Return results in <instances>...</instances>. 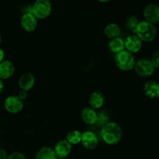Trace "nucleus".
Masks as SVG:
<instances>
[{"label":"nucleus","mask_w":159,"mask_h":159,"mask_svg":"<svg viewBox=\"0 0 159 159\" xmlns=\"http://www.w3.org/2000/svg\"><path fill=\"white\" fill-rule=\"evenodd\" d=\"M101 138L106 144L109 145H116L121 141L123 130L120 126L115 122H109L101 129Z\"/></svg>","instance_id":"obj_1"},{"label":"nucleus","mask_w":159,"mask_h":159,"mask_svg":"<svg viewBox=\"0 0 159 159\" xmlns=\"http://www.w3.org/2000/svg\"><path fill=\"white\" fill-rule=\"evenodd\" d=\"M134 33L142 42H152L156 37L157 29L155 25L144 20L139 22Z\"/></svg>","instance_id":"obj_2"},{"label":"nucleus","mask_w":159,"mask_h":159,"mask_svg":"<svg viewBox=\"0 0 159 159\" xmlns=\"http://www.w3.org/2000/svg\"><path fill=\"white\" fill-rule=\"evenodd\" d=\"M115 62L119 69L124 71H128L134 69L136 61L133 54L124 50L119 54H116Z\"/></svg>","instance_id":"obj_3"},{"label":"nucleus","mask_w":159,"mask_h":159,"mask_svg":"<svg viewBox=\"0 0 159 159\" xmlns=\"http://www.w3.org/2000/svg\"><path fill=\"white\" fill-rule=\"evenodd\" d=\"M52 6L49 0H37L31 7V12L37 20H43L51 15Z\"/></svg>","instance_id":"obj_4"},{"label":"nucleus","mask_w":159,"mask_h":159,"mask_svg":"<svg viewBox=\"0 0 159 159\" xmlns=\"http://www.w3.org/2000/svg\"><path fill=\"white\" fill-rule=\"evenodd\" d=\"M134 69L138 76L142 78H147L153 75L155 68L152 65L151 60L142 58L139 59L135 62Z\"/></svg>","instance_id":"obj_5"},{"label":"nucleus","mask_w":159,"mask_h":159,"mask_svg":"<svg viewBox=\"0 0 159 159\" xmlns=\"http://www.w3.org/2000/svg\"><path fill=\"white\" fill-rule=\"evenodd\" d=\"M4 107L8 113L16 114L23 110V101L17 96H9L5 100Z\"/></svg>","instance_id":"obj_6"},{"label":"nucleus","mask_w":159,"mask_h":159,"mask_svg":"<svg viewBox=\"0 0 159 159\" xmlns=\"http://www.w3.org/2000/svg\"><path fill=\"white\" fill-rule=\"evenodd\" d=\"M142 46L143 42L135 34L128 36L124 40V47H125L126 51H128L132 54L140 51Z\"/></svg>","instance_id":"obj_7"},{"label":"nucleus","mask_w":159,"mask_h":159,"mask_svg":"<svg viewBox=\"0 0 159 159\" xmlns=\"http://www.w3.org/2000/svg\"><path fill=\"white\" fill-rule=\"evenodd\" d=\"M20 25L26 32H33L37 26V19L32 12H25L21 17Z\"/></svg>","instance_id":"obj_8"},{"label":"nucleus","mask_w":159,"mask_h":159,"mask_svg":"<svg viewBox=\"0 0 159 159\" xmlns=\"http://www.w3.org/2000/svg\"><path fill=\"white\" fill-rule=\"evenodd\" d=\"M144 16L145 21L155 25L159 23V6L155 4H148L144 9Z\"/></svg>","instance_id":"obj_9"},{"label":"nucleus","mask_w":159,"mask_h":159,"mask_svg":"<svg viewBox=\"0 0 159 159\" xmlns=\"http://www.w3.org/2000/svg\"><path fill=\"white\" fill-rule=\"evenodd\" d=\"M98 142V138L95 133L92 131H85L82 133L81 143L86 149L93 150L97 147Z\"/></svg>","instance_id":"obj_10"},{"label":"nucleus","mask_w":159,"mask_h":159,"mask_svg":"<svg viewBox=\"0 0 159 159\" xmlns=\"http://www.w3.org/2000/svg\"><path fill=\"white\" fill-rule=\"evenodd\" d=\"M72 145L68 142L66 140L59 141L54 146V151L57 158H66L71 154Z\"/></svg>","instance_id":"obj_11"},{"label":"nucleus","mask_w":159,"mask_h":159,"mask_svg":"<svg viewBox=\"0 0 159 159\" xmlns=\"http://www.w3.org/2000/svg\"><path fill=\"white\" fill-rule=\"evenodd\" d=\"M15 72V65L9 60H4L0 63V79L4 80L12 77Z\"/></svg>","instance_id":"obj_12"},{"label":"nucleus","mask_w":159,"mask_h":159,"mask_svg":"<svg viewBox=\"0 0 159 159\" xmlns=\"http://www.w3.org/2000/svg\"><path fill=\"white\" fill-rule=\"evenodd\" d=\"M35 84V77L31 73H26L20 76L19 79V86L20 89L28 92L34 87Z\"/></svg>","instance_id":"obj_13"},{"label":"nucleus","mask_w":159,"mask_h":159,"mask_svg":"<svg viewBox=\"0 0 159 159\" xmlns=\"http://www.w3.org/2000/svg\"><path fill=\"white\" fill-rule=\"evenodd\" d=\"M81 118L86 124L93 125L97 122L98 113L91 107H85L81 112Z\"/></svg>","instance_id":"obj_14"},{"label":"nucleus","mask_w":159,"mask_h":159,"mask_svg":"<svg viewBox=\"0 0 159 159\" xmlns=\"http://www.w3.org/2000/svg\"><path fill=\"white\" fill-rule=\"evenodd\" d=\"M144 94L150 99H156L159 97V84L155 81L147 82L144 85Z\"/></svg>","instance_id":"obj_15"},{"label":"nucleus","mask_w":159,"mask_h":159,"mask_svg":"<svg viewBox=\"0 0 159 159\" xmlns=\"http://www.w3.org/2000/svg\"><path fill=\"white\" fill-rule=\"evenodd\" d=\"M104 102H105V98H104L103 94L100 92H93L89 96V103L90 107L93 110H98L100 109L103 106Z\"/></svg>","instance_id":"obj_16"},{"label":"nucleus","mask_w":159,"mask_h":159,"mask_svg":"<svg viewBox=\"0 0 159 159\" xmlns=\"http://www.w3.org/2000/svg\"><path fill=\"white\" fill-rule=\"evenodd\" d=\"M109 49L114 54H117L120 53L121 51H124L125 47H124V40H123L120 37H116L110 40L108 43Z\"/></svg>","instance_id":"obj_17"},{"label":"nucleus","mask_w":159,"mask_h":159,"mask_svg":"<svg viewBox=\"0 0 159 159\" xmlns=\"http://www.w3.org/2000/svg\"><path fill=\"white\" fill-rule=\"evenodd\" d=\"M120 34V28L116 23H110L104 28V35L110 40L118 37Z\"/></svg>","instance_id":"obj_18"},{"label":"nucleus","mask_w":159,"mask_h":159,"mask_svg":"<svg viewBox=\"0 0 159 159\" xmlns=\"http://www.w3.org/2000/svg\"><path fill=\"white\" fill-rule=\"evenodd\" d=\"M35 159H57L54 149L50 147H43L37 151Z\"/></svg>","instance_id":"obj_19"},{"label":"nucleus","mask_w":159,"mask_h":159,"mask_svg":"<svg viewBox=\"0 0 159 159\" xmlns=\"http://www.w3.org/2000/svg\"><path fill=\"white\" fill-rule=\"evenodd\" d=\"M82 133H81L79 130H71V131H69L68 134H67L66 139L65 140H66L69 144H71V145H76V144L81 143V140H82Z\"/></svg>","instance_id":"obj_20"},{"label":"nucleus","mask_w":159,"mask_h":159,"mask_svg":"<svg viewBox=\"0 0 159 159\" xmlns=\"http://www.w3.org/2000/svg\"><path fill=\"white\" fill-rule=\"evenodd\" d=\"M139 21H138V18L136 16H130L127 18V21H126V26L128 29H130V30H132L133 32H134V30H136L137 26H138Z\"/></svg>","instance_id":"obj_21"},{"label":"nucleus","mask_w":159,"mask_h":159,"mask_svg":"<svg viewBox=\"0 0 159 159\" xmlns=\"http://www.w3.org/2000/svg\"><path fill=\"white\" fill-rule=\"evenodd\" d=\"M109 118L108 116L106 114V113L102 112V113H99L98 114V119L96 124H99L100 126H104L105 124H107V123H109Z\"/></svg>","instance_id":"obj_22"},{"label":"nucleus","mask_w":159,"mask_h":159,"mask_svg":"<svg viewBox=\"0 0 159 159\" xmlns=\"http://www.w3.org/2000/svg\"><path fill=\"white\" fill-rule=\"evenodd\" d=\"M7 159H27V158L24 154L21 153V152H15L8 155Z\"/></svg>","instance_id":"obj_23"},{"label":"nucleus","mask_w":159,"mask_h":159,"mask_svg":"<svg viewBox=\"0 0 159 159\" xmlns=\"http://www.w3.org/2000/svg\"><path fill=\"white\" fill-rule=\"evenodd\" d=\"M151 61H152V65L155 67V68H159V51H156L152 55Z\"/></svg>","instance_id":"obj_24"},{"label":"nucleus","mask_w":159,"mask_h":159,"mask_svg":"<svg viewBox=\"0 0 159 159\" xmlns=\"http://www.w3.org/2000/svg\"><path fill=\"white\" fill-rule=\"evenodd\" d=\"M27 96H28L27 92L23 91V90H20V93H19L18 96H18V97L20 98V99H21L22 101H23V100H25L26 98H27Z\"/></svg>","instance_id":"obj_25"},{"label":"nucleus","mask_w":159,"mask_h":159,"mask_svg":"<svg viewBox=\"0 0 159 159\" xmlns=\"http://www.w3.org/2000/svg\"><path fill=\"white\" fill-rule=\"evenodd\" d=\"M8 155L6 151L0 148V159H7Z\"/></svg>","instance_id":"obj_26"},{"label":"nucleus","mask_w":159,"mask_h":159,"mask_svg":"<svg viewBox=\"0 0 159 159\" xmlns=\"http://www.w3.org/2000/svg\"><path fill=\"white\" fill-rule=\"evenodd\" d=\"M4 57H5L4 51H3V50L0 48V63L4 61Z\"/></svg>","instance_id":"obj_27"},{"label":"nucleus","mask_w":159,"mask_h":159,"mask_svg":"<svg viewBox=\"0 0 159 159\" xmlns=\"http://www.w3.org/2000/svg\"><path fill=\"white\" fill-rule=\"evenodd\" d=\"M3 88H4V84L2 79H0V94L2 93V92L3 91Z\"/></svg>","instance_id":"obj_28"},{"label":"nucleus","mask_w":159,"mask_h":159,"mask_svg":"<svg viewBox=\"0 0 159 159\" xmlns=\"http://www.w3.org/2000/svg\"><path fill=\"white\" fill-rule=\"evenodd\" d=\"M2 43V36L0 35V43Z\"/></svg>","instance_id":"obj_29"},{"label":"nucleus","mask_w":159,"mask_h":159,"mask_svg":"<svg viewBox=\"0 0 159 159\" xmlns=\"http://www.w3.org/2000/svg\"><path fill=\"white\" fill-rule=\"evenodd\" d=\"M158 6H159V5H158Z\"/></svg>","instance_id":"obj_30"}]
</instances>
